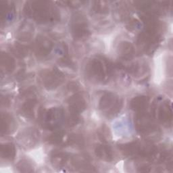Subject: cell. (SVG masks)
Wrapping results in <instances>:
<instances>
[{"mask_svg": "<svg viewBox=\"0 0 173 173\" xmlns=\"http://www.w3.org/2000/svg\"><path fill=\"white\" fill-rule=\"evenodd\" d=\"M111 151H112L107 147H101L97 150V153L98 154L100 158L108 160L112 157Z\"/></svg>", "mask_w": 173, "mask_h": 173, "instance_id": "cell-1", "label": "cell"}, {"mask_svg": "<svg viewBox=\"0 0 173 173\" xmlns=\"http://www.w3.org/2000/svg\"><path fill=\"white\" fill-rule=\"evenodd\" d=\"M71 105L73 108H75V110L81 111V109L84 108L85 102L81 98H75L74 99V102L71 104Z\"/></svg>", "mask_w": 173, "mask_h": 173, "instance_id": "cell-2", "label": "cell"}, {"mask_svg": "<svg viewBox=\"0 0 173 173\" xmlns=\"http://www.w3.org/2000/svg\"><path fill=\"white\" fill-rule=\"evenodd\" d=\"M2 154H4V156L6 158H11L14 157V150L11 145H6L5 149L2 150Z\"/></svg>", "mask_w": 173, "mask_h": 173, "instance_id": "cell-3", "label": "cell"}, {"mask_svg": "<svg viewBox=\"0 0 173 173\" xmlns=\"http://www.w3.org/2000/svg\"><path fill=\"white\" fill-rule=\"evenodd\" d=\"M147 103V101L145 98H138L137 99H135V102H133V105L136 109H141L144 105H145Z\"/></svg>", "mask_w": 173, "mask_h": 173, "instance_id": "cell-4", "label": "cell"}]
</instances>
